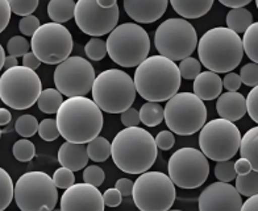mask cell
Instances as JSON below:
<instances>
[{
    "label": "cell",
    "instance_id": "obj_1",
    "mask_svg": "<svg viewBox=\"0 0 258 211\" xmlns=\"http://www.w3.org/2000/svg\"><path fill=\"white\" fill-rule=\"evenodd\" d=\"M57 124L66 141L87 144L99 136L104 124L102 109L87 96H70L57 111Z\"/></svg>",
    "mask_w": 258,
    "mask_h": 211
},
{
    "label": "cell",
    "instance_id": "obj_2",
    "mask_svg": "<svg viewBox=\"0 0 258 211\" xmlns=\"http://www.w3.org/2000/svg\"><path fill=\"white\" fill-rule=\"evenodd\" d=\"M111 156L116 167L124 173L148 172L158 156L156 137L141 127H125L113 137Z\"/></svg>",
    "mask_w": 258,
    "mask_h": 211
},
{
    "label": "cell",
    "instance_id": "obj_3",
    "mask_svg": "<svg viewBox=\"0 0 258 211\" xmlns=\"http://www.w3.org/2000/svg\"><path fill=\"white\" fill-rule=\"evenodd\" d=\"M179 68L175 61L165 56H152L144 60L135 72L137 94L149 102H165L180 87Z\"/></svg>",
    "mask_w": 258,
    "mask_h": 211
},
{
    "label": "cell",
    "instance_id": "obj_4",
    "mask_svg": "<svg viewBox=\"0 0 258 211\" xmlns=\"http://www.w3.org/2000/svg\"><path fill=\"white\" fill-rule=\"evenodd\" d=\"M242 38L228 27L212 28L198 42L199 61L215 73L233 72L244 57Z\"/></svg>",
    "mask_w": 258,
    "mask_h": 211
},
{
    "label": "cell",
    "instance_id": "obj_5",
    "mask_svg": "<svg viewBox=\"0 0 258 211\" xmlns=\"http://www.w3.org/2000/svg\"><path fill=\"white\" fill-rule=\"evenodd\" d=\"M91 92L96 104L108 114H121L132 107L137 95L132 77L119 69H108L96 75Z\"/></svg>",
    "mask_w": 258,
    "mask_h": 211
},
{
    "label": "cell",
    "instance_id": "obj_6",
    "mask_svg": "<svg viewBox=\"0 0 258 211\" xmlns=\"http://www.w3.org/2000/svg\"><path fill=\"white\" fill-rule=\"evenodd\" d=\"M107 49L115 64L121 68H137L149 56V34L136 23H124L108 34Z\"/></svg>",
    "mask_w": 258,
    "mask_h": 211
},
{
    "label": "cell",
    "instance_id": "obj_7",
    "mask_svg": "<svg viewBox=\"0 0 258 211\" xmlns=\"http://www.w3.org/2000/svg\"><path fill=\"white\" fill-rule=\"evenodd\" d=\"M42 92V83L33 69L17 65L0 77V99L14 110L31 109Z\"/></svg>",
    "mask_w": 258,
    "mask_h": 211
},
{
    "label": "cell",
    "instance_id": "obj_8",
    "mask_svg": "<svg viewBox=\"0 0 258 211\" xmlns=\"http://www.w3.org/2000/svg\"><path fill=\"white\" fill-rule=\"evenodd\" d=\"M206 119L207 107L194 92H177L165 106V122L175 135L190 136L199 132Z\"/></svg>",
    "mask_w": 258,
    "mask_h": 211
},
{
    "label": "cell",
    "instance_id": "obj_9",
    "mask_svg": "<svg viewBox=\"0 0 258 211\" xmlns=\"http://www.w3.org/2000/svg\"><path fill=\"white\" fill-rule=\"evenodd\" d=\"M58 187L45 172H28L16 181L15 201L21 211H51L58 201Z\"/></svg>",
    "mask_w": 258,
    "mask_h": 211
},
{
    "label": "cell",
    "instance_id": "obj_10",
    "mask_svg": "<svg viewBox=\"0 0 258 211\" xmlns=\"http://www.w3.org/2000/svg\"><path fill=\"white\" fill-rule=\"evenodd\" d=\"M198 34L191 23L182 17H171L160 24L154 34V46L161 56L182 61L198 48Z\"/></svg>",
    "mask_w": 258,
    "mask_h": 211
},
{
    "label": "cell",
    "instance_id": "obj_11",
    "mask_svg": "<svg viewBox=\"0 0 258 211\" xmlns=\"http://www.w3.org/2000/svg\"><path fill=\"white\" fill-rule=\"evenodd\" d=\"M170 176L161 172H144L133 185V201L143 211H166L175 202L177 191Z\"/></svg>",
    "mask_w": 258,
    "mask_h": 211
},
{
    "label": "cell",
    "instance_id": "obj_12",
    "mask_svg": "<svg viewBox=\"0 0 258 211\" xmlns=\"http://www.w3.org/2000/svg\"><path fill=\"white\" fill-rule=\"evenodd\" d=\"M241 132L233 122L214 119L206 123L199 133V146L210 160H231L240 150Z\"/></svg>",
    "mask_w": 258,
    "mask_h": 211
},
{
    "label": "cell",
    "instance_id": "obj_13",
    "mask_svg": "<svg viewBox=\"0 0 258 211\" xmlns=\"http://www.w3.org/2000/svg\"><path fill=\"white\" fill-rule=\"evenodd\" d=\"M167 172L174 184L180 189H197L210 176L208 157L195 148H180L169 159Z\"/></svg>",
    "mask_w": 258,
    "mask_h": 211
},
{
    "label": "cell",
    "instance_id": "obj_14",
    "mask_svg": "<svg viewBox=\"0 0 258 211\" xmlns=\"http://www.w3.org/2000/svg\"><path fill=\"white\" fill-rule=\"evenodd\" d=\"M74 41L68 28L59 23H46L32 36L31 48L41 62L58 65L70 57Z\"/></svg>",
    "mask_w": 258,
    "mask_h": 211
},
{
    "label": "cell",
    "instance_id": "obj_15",
    "mask_svg": "<svg viewBox=\"0 0 258 211\" xmlns=\"http://www.w3.org/2000/svg\"><path fill=\"white\" fill-rule=\"evenodd\" d=\"M95 78L94 66L79 56L66 58L54 70L55 87L68 98L87 95L92 90Z\"/></svg>",
    "mask_w": 258,
    "mask_h": 211
},
{
    "label": "cell",
    "instance_id": "obj_16",
    "mask_svg": "<svg viewBox=\"0 0 258 211\" xmlns=\"http://www.w3.org/2000/svg\"><path fill=\"white\" fill-rule=\"evenodd\" d=\"M75 24L83 33L92 37H102L117 27L119 6L103 8L96 0H78L75 6Z\"/></svg>",
    "mask_w": 258,
    "mask_h": 211
},
{
    "label": "cell",
    "instance_id": "obj_17",
    "mask_svg": "<svg viewBox=\"0 0 258 211\" xmlns=\"http://www.w3.org/2000/svg\"><path fill=\"white\" fill-rule=\"evenodd\" d=\"M201 211H238L244 201L236 186L229 182H214L202 191L198 199Z\"/></svg>",
    "mask_w": 258,
    "mask_h": 211
},
{
    "label": "cell",
    "instance_id": "obj_18",
    "mask_svg": "<svg viewBox=\"0 0 258 211\" xmlns=\"http://www.w3.org/2000/svg\"><path fill=\"white\" fill-rule=\"evenodd\" d=\"M105 203L98 187L91 184H74L61 197L62 211H104Z\"/></svg>",
    "mask_w": 258,
    "mask_h": 211
},
{
    "label": "cell",
    "instance_id": "obj_19",
    "mask_svg": "<svg viewBox=\"0 0 258 211\" xmlns=\"http://www.w3.org/2000/svg\"><path fill=\"white\" fill-rule=\"evenodd\" d=\"M124 11L140 24H150L160 20L166 12L169 0H124Z\"/></svg>",
    "mask_w": 258,
    "mask_h": 211
},
{
    "label": "cell",
    "instance_id": "obj_20",
    "mask_svg": "<svg viewBox=\"0 0 258 211\" xmlns=\"http://www.w3.org/2000/svg\"><path fill=\"white\" fill-rule=\"evenodd\" d=\"M216 111L223 119L237 122L246 114V98L237 91L220 94L216 102Z\"/></svg>",
    "mask_w": 258,
    "mask_h": 211
},
{
    "label": "cell",
    "instance_id": "obj_21",
    "mask_svg": "<svg viewBox=\"0 0 258 211\" xmlns=\"http://www.w3.org/2000/svg\"><path fill=\"white\" fill-rule=\"evenodd\" d=\"M89 159L87 145L85 144L64 141L58 150V163L61 164V167L69 168L74 172L85 169Z\"/></svg>",
    "mask_w": 258,
    "mask_h": 211
},
{
    "label": "cell",
    "instance_id": "obj_22",
    "mask_svg": "<svg viewBox=\"0 0 258 211\" xmlns=\"http://www.w3.org/2000/svg\"><path fill=\"white\" fill-rule=\"evenodd\" d=\"M223 90V79L218 73L203 72L194 79V94L202 100H214L219 98Z\"/></svg>",
    "mask_w": 258,
    "mask_h": 211
},
{
    "label": "cell",
    "instance_id": "obj_23",
    "mask_svg": "<svg viewBox=\"0 0 258 211\" xmlns=\"http://www.w3.org/2000/svg\"><path fill=\"white\" fill-rule=\"evenodd\" d=\"M173 10L183 19H199L210 12L214 0H169Z\"/></svg>",
    "mask_w": 258,
    "mask_h": 211
},
{
    "label": "cell",
    "instance_id": "obj_24",
    "mask_svg": "<svg viewBox=\"0 0 258 211\" xmlns=\"http://www.w3.org/2000/svg\"><path fill=\"white\" fill-rule=\"evenodd\" d=\"M240 154L249 160L253 171L258 172V126L246 131V133L241 137Z\"/></svg>",
    "mask_w": 258,
    "mask_h": 211
},
{
    "label": "cell",
    "instance_id": "obj_25",
    "mask_svg": "<svg viewBox=\"0 0 258 211\" xmlns=\"http://www.w3.org/2000/svg\"><path fill=\"white\" fill-rule=\"evenodd\" d=\"M74 0H50L48 4V16L54 23H66L75 15Z\"/></svg>",
    "mask_w": 258,
    "mask_h": 211
},
{
    "label": "cell",
    "instance_id": "obj_26",
    "mask_svg": "<svg viewBox=\"0 0 258 211\" xmlns=\"http://www.w3.org/2000/svg\"><path fill=\"white\" fill-rule=\"evenodd\" d=\"M227 27L236 33H244L253 24V15L245 7L231 8L225 17Z\"/></svg>",
    "mask_w": 258,
    "mask_h": 211
},
{
    "label": "cell",
    "instance_id": "obj_27",
    "mask_svg": "<svg viewBox=\"0 0 258 211\" xmlns=\"http://www.w3.org/2000/svg\"><path fill=\"white\" fill-rule=\"evenodd\" d=\"M140 119L146 127H157L165 119V109L160 102L148 100L140 109Z\"/></svg>",
    "mask_w": 258,
    "mask_h": 211
},
{
    "label": "cell",
    "instance_id": "obj_28",
    "mask_svg": "<svg viewBox=\"0 0 258 211\" xmlns=\"http://www.w3.org/2000/svg\"><path fill=\"white\" fill-rule=\"evenodd\" d=\"M62 96H63V94L58 89L42 90L37 100L38 109L44 114H57L61 104L63 103Z\"/></svg>",
    "mask_w": 258,
    "mask_h": 211
},
{
    "label": "cell",
    "instance_id": "obj_29",
    "mask_svg": "<svg viewBox=\"0 0 258 211\" xmlns=\"http://www.w3.org/2000/svg\"><path fill=\"white\" fill-rule=\"evenodd\" d=\"M87 152L90 160L95 163H104L112 154V144L105 137L96 136L87 143Z\"/></svg>",
    "mask_w": 258,
    "mask_h": 211
},
{
    "label": "cell",
    "instance_id": "obj_30",
    "mask_svg": "<svg viewBox=\"0 0 258 211\" xmlns=\"http://www.w3.org/2000/svg\"><path fill=\"white\" fill-rule=\"evenodd\" d=\"M236 189L244 197H251L258 193V172L251 169L246 174H237Z\"/></svg>",
    "mask_w": 258,
    "mask_h": 211
},
{
    "label": "cell",
    "instance_id": "obj_31",
    "mask_svg": "<svg viewBox=\"0 0 258 211\" xmlns=\"http://www.w3.org/2000/svg\"><path fill=\"white\" fill-rule=\"evenodd\" d=\"M242 45H244L245 55L248 56L249 60L251 62L258 64V21L253 23L244 32Z\"/></svg>",
    "mask_w": 258,
    "mask_h": 211
},
{
    "label": "cell",
    "instance_id": "obj_32",
    "mask_svg": "<svg viewBox=\"0 0 258 211\" xmlns=\"http://www.w3.org/2000/svg\"><path fill=\"white\" fill-rule=\"evenodd\" d=\"M15 198V186L8 172L0 168V210L8 207Z\"/></svg>",
    "mask_w": 258,
    "mask_h": 211
},
{
    "label": "cell",
    "instance_id": "obj_33",
    "mask_svg": "<svg viewBox=\"0 0 258 211\" xmlns=\"http://www.w3.org/2000/svg\"><path fill=\"white\" fill-rule=\"evenodd\" d=\"M12 153L15 159L20 163H28L36 156V146L32 143L31 140L25 139L17 140L16 143L12 146Z\"/></svg>",
    "mask_w": 258,
    "mask_h": 211
},
{
    "label": "cell",
    "instance_id": "obj_34",
    "mask_svg": "<svg viewBox=\"0 0 258 211\" xmlns=\"http://www.w3.org/2000/svg\"><path fill=\"white\" fill-rule=\"evenodd\" d=\"M38 122L33 115H21L17 118L15 123V131L21 137H32L36 132H38Z\"/></svg>",
    "mask_w": 258,
    "mask_h": 211
},
{
    "label": "cell",
    "instance_id": "obj_35",
    "mask_svg": "<svg viewBox=\"0 0 258 211\" xmlns=\"http://www.w3.org/2000/svg\"><path fill=\"white\" fill-rule=\"evenodd\" d=\"M85 53L92 61H100L108 55L107 41H103L99 37L90 38V41H87V44L85 45Z\"/></svg>",
    "mask_w": 258,
    "mask_h": 211
},
{
    "label": "cell",
    "instance_id": "obj_36",
    "mask_svg": "<svg viewBox=\"0 0 258 211\" xmlns=\"http://www.w3.org/2000/svg\"><path fill=\"white\" fill-rule=\"evenodd\" d=\"M179 68L180 75H182V78L187 79V81H191V79H195L198 75L201 74V68L202 64L201 61H198L197 58L194 57H187L184 60L180 61V64L178 65Z\"/></svg>",
    "mask_w": 258,
    "mask_h": 211
},
{
    "label": "cell",
    "instance_id": "obj_37",
    "mask_svg": "<svg viewBox=\"0 0 258 211\" xmlns=\"http://www.w3.org/2000/svg\"><path fill=\"white\" fill-rule=\"evenodd\" d=\"M215 177H216V180L223 181V182H231V181L236 180V177H237V172L234 169L233 161H216Z\"/></svg>",
    "mask_w": 258,
    "mask_h": 211
},
{
    "label": "cell",
    "instance_id": "obj_38",
    "mask_svg": "<svg viewBox=\"0 0 258 211\" xmlns=\"http://www.w3.org/2000/svg\"><path fill=\"white\" fill-rule=\"evenodd\" d=\"M38 135L45 141H54L61 136L58 130L57 119H44L38 126Z\"/></svg>",
    "mask_w": 258,
    "mask_h": 211
},
{
    "label": "cell",
    "instance_id": "obj_39",
    "mask_svg": "<svg viewBox=\"0 0 258 211\" xmlns=\"http://www.w3.org/2000/svg\"><path fill=\"white\" fill-rule=\"evenodd\" d=\"M29 48L31 44L24 36H14L7 42V51L15 57H23L29 51Z\"/></svg>",
    "mask_w": 258,
    "mask_h": 211
},
{
    "label": "cell",
    "instance_id": "obj_40",
    "mask_svg": "<svg viewBox=\"0 0 258 211\" xmlns=\"http://www.w3.org/2000/svg\"><path fill=\"white\" fill-rule=\"evenodd\" d=\"M12 12L19 16H28L37 10L40 0H8Z\"/></svg>",
    "mask_w": 258,
    "mask_h": 211
},
{
    "label": "cell",
    "instance_id": "obj_41",
    "mask_svg": "<svg viewBox=\"0 0 258 211\" xmlns=\"http://www.w3.org/2000/svg\"><path fill=\"white\" fill-rule=\"evenodd\" d=\"M53 180H54L55 185L58 189H68L72 185L75 184V176L74 171L69 169V168L61 167L59 169L54 172L53 174Z\"/></svg>",
    "mask_w": 258,
    "mask_h": 211
},
{
    "label": "cell",
    "instance_id": "obj_42",
    "mask_svg": "<svg viewBox=\"0 0 258 211\" xmlns=\"http://www.w3.org/2000/svg\"><path fill=\"white\" fill-rule=\"evenodd\" d=\"M83 180L87 184L99 187L102 186L103 182H104L105 173L102 168H99L98 165H90L83 171Z\"/></svg>",
    "mask_w": 258,
    "mask_h": 211
},
{
    "label": "cell",
    "instance_id": "obj_43",
    "mask_svg": "<svg viewBox=\"0 0 258 211\" xmlns=\"http://www.w3.org/2000/svg\"><path fill=\"white\" fill-rule=\"evenodd\" d=\"M40 27V20L33 14L28 15V16H23V19L19 21V29L23 33V36H27V37H29V36L32 37Z\"/></svg>",
    "mask_w": 258,
    "mask_h": 211
},
{
    "label": "cell",
    "instance_id": "obj_44",
    "mask_svg": "<svg viewBox=\"0 0 258 211\" xmlns=\"http://www.w3.org/2000/svg\"><path fill=\"white\" fill-rule=\"evenodd\" d=\"M240 77L242 79V83L250 87H254L258 85V64L255 62H250L246 64L241 68L240 72Z\"/></svg>",
    "mask_w": 258,
    "mask_h": 211
},
{
    "label": "cell",
    "instance_id": "obj_45",
    "mask_svg": "<svg viewBox=\"0 0 258 211\" xmlns=\"http://www.w3.org/2000/svg\"><path fill=\"white\" fill-rule=\"evenodd\" d=\"M246 110L250 119L258 124V85L250 90L246 98Z\"/></svg>",
    "mask_w": 258,
    "mask_h": 211
},
{
    "label": "cell",
    "instance_id": "obj_46",
    "mask_svg": "<svg viewBox=\"0 0 258 211\" xmlns=\"http://www.w3.org/2000/svg\"><path fill=\"white\" fill-rule=\"evenodd\" d=\"M156 143L158 149L170 150L175 144V137H174L173 131H161L156 136Z\"/></svg>",
    "mask_w": 258,
    "mask_h": 211
},
{
    "label": "cell",
    "instance_id": "obj_47",
    "mask_svg": "<svg viewBox=\"0 0 258 211\" xmlns=\"http://www.w3.org/2000/svg\"><path fill=\"white\" fill-rule=\"evenodd\" d=\"M120 120H121L124 127H137L140 122H141V119H140V111H137L133 107H129L128 110L120 114Z\"/></svg>",
    "mask_w": 258,
    "mask_h": 211
},
{
    "label": "cell",
    "instance_id": "obj_48",
    "mask_svg": "<svg viewBox=\"0 0 258 211\" xmlns=\"http://www.w3.org/2000/svg\"><path fill=\"white\" fill-rule=\"evenodd\" d=\"M242 85V79L240 74L234 72H229L225 74L224 79H223V87L227 91H237Z\"/></svg>",
    "mask_w": 258,
    "mask_h": 211
},
{
    "label": "cell",
    "instance_id": "obj_49",
    "mask_svg": "<svg viewBox=\"0 0 258 211\" xmlns=\"http://www.w3.org/2000/svg\"><path fill=\"white\" fill-rule=\"evenodd\" d=\"M103 198H104L105 206H108V207H117L122 201V194L120 193L119 189L112 187V189H107L104 191Z\"/></svg>",
    "mask_w": 258,
    "mask_h": 211
},
{
    "label": "cell",
    "instance_id": "obj_50",
    "mask_svg": "<svg viewBox=\"0 0 258 211\" xmlns=\"http://www.w3.org/2000/svg\"><path fill=\"white\" fill-rule=\"evenodd\" d=\"M12 8L8 0H0V31L3 32L8 27L11 20Z\"/></svg>",
    "mask_w": 258,
    "mask_h": 211
},
{
    "label": "cell",
    "instance_id": "obj_51",
    "mask_svg": "<svg viewBox=\"0 0 258 211\" xmlns=\"http://www.w3.org/2000/svg\"><path fill=\"white\" fill-rule=\"evenodd\" d=\"M133 185H135V182H132L128 178H119L116 181L115 187L119 189L122 197H129V195L133 194Z\"/></svg>",
    "mask_w": 258,
    "mask_h": 211
},
{
    "label": "cell",
    "instance_id": "obj_52",
    "mask_svg": "<svg viewBox=\"0 0 258 211\" xmlns=\"http://www.w3.org/2000/svg\"><path fill=\"white\" fill-rule=\"evenodd\" d=\"M23 65L36 70V69L41 65V60L37 57V56L34 55L33 51H28L27 55L23 56Z\"/></svg>",
    "mask_w": 258,
    "mask_h": 211
},
{
    "label": "cell",
    "instance_id": "obj_53",
    "mask_svg": "<svg viewBox=\"0 0 258 211\" xmlns=\"http://www.w3.org/2000/svg\"><path fill=\"white\" fill-rule=\"evenodd\" d=\"M234 169H236L237 174H246L251 171V164L249 163V160L241 157L234 163Z\"/></svg>",
    "mask_w": 258,
    "mask_h": 211
},
{
    "label": "cell",
    "instance_id": "obj_54",
    "mask_svg": "<svg viewBox=\"0 0 258 211\" xmlns=\"http://www.w3.org/2000/svg\"><path fill=\"white\" fill-rule=\"evenodd\" d=\"M242 211H251L258 210V193L251 197H248V199L242 203Z\"/></svg>",
    "mask_w": 258,
    "mask_h": 211
},
{
    "label": "cell",
    "instance_id": "obj_55",
    "mask_svg": "<svg viewBox=\"0 0 258 211\" xmlns=\"http://www.w3.org/2000/svg\"><path fill=\"white\" fill-rule=\"evenodd\" d=\"M223 6L229 8H238V7H245L250 3L251 0H219Z\"/></svg>",
    "mask_w": 258,
    "mask_h": 211
},
{
    "label": "cell",
    "instance_id": "obj_56",
    "mask_svg": "<svg viewBox=\"0 0 258 211\" xmlns=\"http://www.w3.org/2000/svg\"><path fill=\"white\" fill-rule=\"evenodd\" d=\"M11 119H12V115H11V113L8 111L7 109H0V124L2 126H7L8 123L11 122Z\"/></svg>",
    "mask_w": 258,
    "mask_h": 211
},
{
    "label": "cell",
    "instance_id": "obj_57",
    "mask_svg": "<svg viewBox=\"0 0 258 211\" xmlns=\"http://www.w3.org/2000/svg\"><path fill=\"white\" fill-rule=\"evenodd\" d=\"M19 65V62H17V57H15V56H8L7 58H6V64H4V68H6V70L7 69H11V68H15V66Z\"/></svg>",
    "mask_w": 258,
    "mask_h": 211
},
{
    "label": "cell",
    "instance_id": "obj_58",
    "mask_svg": "<svg viewBox=\"0 0 258 211\" xmlns=\"http://www.w3.org/2000/svg\"><path fill=\"white\" fill-rule=\"evenodd\" d=\"M96 2H98L99 6L103 8H111L113 7L115 4H117L116 3V0H96Z\"/></svg>",
    "mask_w": 258,
    "mask_h": 211
},
{
    "label": "cell",
    "instance_id": "obj_59",
    "mask_svg": "<svg viewBox=\"0 0 258 211\" xmlns=\"http://www.w3.org/2000/svg\"><path fill=\"white\" fill-rule=\"evenodd\" d=\"M6 53H4V48L0 46V68L4 69V64H6Z\"/></svg>",
    "mask_w": 258,
    "mask_h": 211
},
{
    "label": "cell",
    "instance_id": "obj_60",
    "mask_svg": "<svg viewBox=\"0 0 258 211\" xmlns=\"http://www.w3.org/2000/svg\"><path fill=\"white\" fill-rule=\"evenodd\" d=\"M255 6H257V8H258V0H255Z\"/></svg>",
    "mask_w": 258,
    "mask_h": 211
}]
</instances>
